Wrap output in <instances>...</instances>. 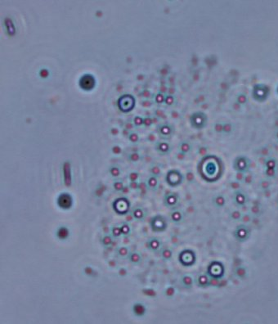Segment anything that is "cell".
Wrapping results in <instances>:
<instances>
[{"mask_svg": "<svg viewBox=\"0 0 278 324\" xmlns=\"http://www.w3.org/2000/svg\"><path fill=\"white\" fill-rule=\"evenodd\" d=\"M219 162L214 156H211L205 157L202 166V173L205 176L206 180H214L217 174L219 173Z\"/></svg>", "mask_w": 278, "mask_h": 324, "instance_id": "cell-1", "label": "cell"}, {"mask_svg": "<svg viewBox=\"0 0 278 324\" xmlns=\"http://www.w3.org/2000/svg\"><path fill=\"white\" fill-rule=\"evenodd\" d=\"M178 259L182 265L185 267H191L194 265L196 261V254L193 250L187 249L180 253Z\"/></svg>", "mask_w": 278, "mask_h": 324, "instance_id": "cell-2", "label": "cell"}, {"mask_svg": "<svg viewBox=\"0 0 278 324\" xmlns=\"http://www.w3.org/2000/svg\"><path fill=\"white\" fill-rule=\"evenodd\" d=\"M191 126L196 129H202L205 128L207 124V116L202 111L195 112L190 118Z\"/></svg>", "mask_w": 278, "mask_h": 324, "instance_id": "cell-3", "label": "cell"}, {"mask_svg": "<svg viewBox=\"0 0 278 324\" xmlns=\"http://www.w3.org/2000/svg\"><path fill=\"white\" fill-rule=\"evenodd\" d=\"M150 227L152 231L155 232H162L165 231L168 227L167 220L164 216L158 214L154 216L150 220Z\"/></svg>", "mask_w": 278, "mask_h": 324, "instance_id": "cell-4", "label": "cell"}, {"mask_svg": "<svg viewBox=\"0 0 278 324\" xmlns=\"http://www.w3.org/2000/svg\"><path fill=\"white\" fill-rule=\"evenodd\" d=\"M208 274L211 277L219 279L224 274V266L219 261H213L208 268Z\"/></svg>", "mask_w": 278, "mask_h": 324, "instance_id": "cell-5", "label": "cell"}, {"mask_svg": "<svg viewBox=\"0 0 278 324\" xmlns=\"http://www.w3.org/2000/svg\"><path fill=\"white\" fill-rule=\"evenodd\" d=\"M130 207V203L125 197L116 199L113 202L114 210L120 215H124L127 213Z\"/></svg>", "mask_w": 278, "mask_h": 324, "instance_id": "cell-6", "label": "cell"}, {"mask_svg": "<svg viewBox=\"0 0 278 324\" xmlns=\"http://www.w3.org/2000/svg\"><path fill=\"white\" fill-rule=\"evenodd\" d=\"M183 176L178 170L173 169L168 171L166 175V182L171 187H177L183 183Z\"/></svg>", "mask_w": 278, "mask_h": 324, "instance_id": "cell-7", "label": "cell"}, {"mask_svg": "<svg viewBox=\"0 0 278 324\" xmlns=\"http://www.w3.org/2000/svg\"><path fill=\"white\" fill-rule=\"evenodd\" d=\"M57 206L62 210H70L73 206V198L69 193L63 192L60 194L57 200Z\"/></svg>", "mask_w": 278, "mask_h": 324, "instance_id": "cell-8", "label": "cell"}, {"mask_svg": "<svg viewBox=\"0 0 278 324\" xmlns=\"http://www.w3.org/2000/svg\"><path fill=\"white\" fill-rule=\"evenodd\" d=\"M233 236H234L235 239L239 242H245L248 239L249 236L248 227H246L245 225H239L233 232Z\"/></svg>", "mask_w": 278, "mask_h": 324, "instance_id": "cell-9", "label": "cell"}, {"mask_svg": "<svg viewBox=\"0 0 278 324\" xmlns=\"http://www.w3.org/2000/svg\"><path fill=\"white\" fill-rule=\"evenodd\" d=\"M248 164H249L248 161L245 156H239L235 159L234 162H233V168L237 172H243L244 173L248 168Z\"/></svg>", "mask_w": 278, "mask_h": 324, "instance_id": "cell-10", "label": "cell"}, {"mask_svg": "<svg viewBox=\"0 0 278 324\" xmlns=\"http://www.w3.org/2000/svg\"><path fill=\"white\" fill-rule=\"evenodd\" d=\"M179 197L175 193H169L165 196L164 198V204L169 209H173L178 204Z\"/></svg>", "mask_w": 278, "mask_h": 324, "instance_id": "cell-11", "label": "cell"}, {"mask_svg": "<svg viewBox=\"0 0 278 324\" xmlns=\"http://www.w3.org/2000/svg\"><path fill=\"white\" fill-rule=\"evenodd\" d=\"M134 106V99L131 96H124L120 100V107L124 111H128L133 109Z\"/></svg>", "mask_w": 278, "mask_h": 324, "instance_id": "cell-12", "label": "cell"}, {"mask_svg": "<svg viewBox=\"0 0 278 324\" xmlns=\"http://www.w3.org/2000/svg\"><path fill=\"white\" fill-rule=\"evenodd\" d=\"M132 310L133 314L135 316L138 317V318H141V317H143L146 313V307L145 305H143V303H140V302H137L135 303L132 307Z\"/></svg>", "mask_w": 278, "mask_h": 324, "instance_id": "cell-13", "label": "cell"}, {"mask_svg": "<svg viewBox=\"0 0 278 324\" xmlns=\"http://www.w3.org/2000/svg\"><path fill=\"white\" fill-rule=\"evenodd\" d=\"M233 200H234V202L236 206H243L245 205L247 198H246V196H245L244 192H242L241 191H235Z\"/></svg>", "mask_w": 278, "mask_h": 324, "instance_id": "cell-14", "label": "cell"}, {"mask_svg": "<svg viewBox=\"0 0 278 324\" xmlns=\"http://www.w3.org/2000/svg\"><path fill=\"white\" fill-rule=\"evenodd\" d=\"M196 285L199 287H207L210 286V276L208 274H200L196 279Z\"/></svg>", "mask_w": 278, "mask_h": 324, "instance_id": "cell-15", "label": "cell"}, {"mask_svg": "<svg viewBox=\"0 0 278 324\" xmlns=\"http://www.w3.org/2000/svg\"><path fill=\"white\" fill-rule=\"evenodd\" d=\"M212 202L217 209H222L226 206V199L222 194H218L213 197Z\"/></svg>", "mask_w": 278, "mask_h": 324, "instance_id": "cell-16", "label": "cell"}, {"mask_svg": "<svg viewBox=\"0 0 278 324\" xmlns=\"http://www.w3.org/2000/svg\"><path fill=\"white\" fill-rule=\"evenodd\" d=\"M56 235L58 237V239L65 241L70 237V230L69 228L66 226H62L59 227L56 232Z\"/></svg>", "mask_w": 278, "mask_h": 324, "instance_id": "cell-17", "label": "cell"}, {"mask_svg": "<svg viewBox=\"0 0 278 324\" xmlns=\"http://www.w3.org/2000/svg\"><path fill=\"white\" fill-rule=\"evenodd\" d=\"M93 85H94V80L92 76L86 75L81 79V86L84 89H90L93 87Z\"/></svg>", "mask_w": 278, "mask_h": 324, "instance_id": "cell-18", "label": "cell"}, {"mask_svg": "<svg viewBox=\"0 0 278 324\" xmlns=\"http://www.w3.org/2000/svg\"><path fill=\"white\" fill-rule=\"evenodd\" d=\"M147 246H148V248L150 250H152V251H157L161 247V242L160 241V239L154 237V238H151V239L148 241Z\"/></svg>", "mask_w": 278, "mask_h": 324, "instance_id": "cell-19", "label": "cell"}, {"mask_svg": "<svg viewBox=\"0 0 278 324\" xmlns=\"http://www.w3.org/2000/svg\"><path fill=\"white\" fill-rule=\"evenodd\" d=\"M170 218L173 223L175 224H178V223H181L182 221L183 220V218H184V215L182 211H180L178 210H173L172 213H171V215H170Z\"/></svg>", "mask_w": 278, "mask_h": 324, "instance_id": "cell-20", "label": "cell"}, {"mask_svg": "<svg viewBox=\"0 0 278 324\" xmlns=\"http://www.w3.org/2000/svg\"><path fill=\"white\" fill-rule=\"evenodd\" d=\"M145 212H144V210L142 209V208H140V207H138V208H135V209H133V212H132V216L133 218L135 219V220H143V219L145 218Z\"/></svg>", "mask_w": 278, "mask_h": 324, "instance_id": "cell-21", "label": "cell"}, {"mask_svg": "<svg viewBox=\"0 0 278 324\" xmlns=\"http://www.w3.org/2000/svg\"><path fill=\"white\" fill-rule=\"evenodd\" d=\"M182 284L185 288H191L194 284V279L190 275H184L181 279Z\"/></svg>", "mask_w": 278, "mask_h": 324, "instance_id": "cell-22", "label": "cell"}, {"mask_svg": "<svg viewBox=\"0 0 278 324\" xmlns=\"http://www.w3.org/2000/svg\"><path fill=\"white\" fill-rule=\"evenodd\" d=\"M128 259L133 265H138L142 261V256L138 252H132L128 254Z\"/></svg>", "mask_w": 278, "mask_h": 324, "instance_id": "cell-23", "label": "cell"}, {"mask_svg": "<svg viewBox=\"0 0 278 324\" xmlns=\"http://www.w3.org/2000/svg\"><path fill=\"white\" fill-rule=\"evenodd\" d=\"M157 151L162 155H165L168 153V151H170V147L167 143H159L156 146Z\"/></svg>", "mask_w": 278, "mask_h": 324, "instance_id": "cell-24", "label": "cell"}, {"mask_svg": "<svg viewBox=\"0 0 278 324\" xmlns=\"http://www.w3.org/2000/svg\"><path fill=\"white\" fill-rule=\"evenodd\" d=\"M161 257L165 260H170L173 257V251L169 248H165L161 251Z\"/></svg>", "mask_w": 278, "mask_h": 324, "instance_id": "cell-25", "label": "cell"}, {"mask_svg": "<svg viewBox=\"0 0 278 324\" xmlns=\"http://www.w3.org/2000/svg\"><path fill=\"white\" fill-rule=\"evenodd\" d=\"M147 186L151 189H155L158 186V179L155 176H150L147 180Z\"/></svg>", "mask_w": 278, "mask_h": 324, "instance_id": "cell-26", "label": "cell"}, {"mask_svg": "<svg viewBox=\"0 0 278 324\" xmlns=\"http://www.w3.org/2000/svg\"><path fill=\"white\" fill-rule=\"evenodd\" d=\"M117 254H119V256H120L121 258H125V257H128V254H130V253H129V250L128 249V247H120L118 248Z\"/></svg>", "mask_w": 278, "mask_h": 324, "instance_id": "cell-27", "label": "cell"}, {"mask_svg": "<svg viewBox=\"0 0 278 324\" xmlns=\"http://www.w3.org/2000/svg\"><path fill=\"white\" fill-rule=\"evenodd\" d=\"M235 275L239 278H244L246 275V270L244 267H238L235 270Z\"/></svg>", "mask_w": 278, "mask_h": 324, "instance_id": "cell-28", "label": "cell"}, {"mask_svg": "<svg viewBox=\"0 0 278 324\" xmlns=\"http://www.w3.org/2000/svg\"><path fill=\"white\" fill-rule=\"evenodd\" d=\"M241 217L242 214L239 210H232L230 214V218L231 220H240V219H241Z\"/></svg>", "mask_w": 278, "mask_h": 324, "instance_id": "cell-29", "label": "cell"}, {"mask_svg": "<svg viewBox=\"0 0 278 324\" xmlns=\"http://www.w3.org/2000/svg\"><path fill=\"white\" fill-rule=\"evenodd\" d=\"M191 146L189 143L184 142V143H181V145H180V151H181V152L184 153V154L189 152L191 151Z\"/></svg>", "mask_w": 278, "mask_h": 324, "instance_id": "cell-30", "label": "cell"}, {"mask_svg": "<svg viewBox=\"0 0 278 324\" xmlns=\"http://www.w3.org/2000/svg\"><path fill=\"white\" fill-rule=\"evenodd\" d=\"M112 242H113V239L110 235L104 236L102 239V243L104 247H110V245L112 244Z\"/></svg>", "mask_w": 278, "mask_h": 324, "instance_id": "cell-31", "label": "cell"}, {"mask_svg": "<svg viewBox=\"0 0 278 324\" xmlns=\"http://www.w3.org/2000/svg\"><path fill=\"white\" fill-rule=\"evenodd\" d=\"M232 129H233V127H232V125L231 123H224L223 124V133H224L225 134L231 133L232 132Z\"/></svg>", "mask_w": 278, "mask_h": 324, "instance_id": "cell-32", "label": "cell"}, {"mask_svg": "<svg viewBox=\"0 0 278 324\" xmlns=\"http://www.w3.org/2000/svg\"><path fill=\"white\" fill-rule=\"evenodd\" d=\"M165 295L168 298H171L175 295V288L173 287H168L165 291Z\"/></svg>", "mask_w": 278, "mask_h": 324, "instance_id": "cell-33", "label": "cell"}, {"mask_svg": "<svg viewBox=\"0 0 278 324\" xmlns=\"http://www.w3.org/2000/svg\"><path fill=\"white\" fill-rule=\"evenodd\" d=\"M160 132L162 135L168 136V135L170 134V133H171V129H170V127H168V125H163L162 127H160Z\"/></svg>", "mask_w": 278, "mask_h": 324, "instance_id": "cell-34", "label": "cell"}, {"mask_svg": "<svg viewBox=\"0 0 278 324\" xmlns=\"http://www.w3.org/2000/svg\"><path fill=\"white\" fill-rule=\"evenodd\" d=\"M121 232H122V235H128L130 232H131V229H130V227L128 224H124L120 227Z\"/></svg>", "mask_w": 278, "mask_h": 324, "instance_id": "cell-35", "label": "cell"}, {"mask_svg": "<svg viewBox=\"0 0 278 324\" xmlns=\"http://www.w3.org/2000/svg\"><path fill=\"white\" fill-rule=\"evenodd\" d=\"M112 235L115 237H118L122 235L120 227H115V228H113V229H112Z\"/></svg>", "mask_w": 278, "mask_h": 324, "instance_id": "cell-36", "label": "cell"}, {"mask_svg": "<svg viewBox=\"0 0 278 324\" xmlns=\"http://www.w3.org/2000/svg\"><path fill=\"white\" fill-rule=\"evenodd\" d=\"M114 188H115V189L116 191H122L124 189V185L122 184V182L118 181V182H115L114 184Z\"/></svg>", "mask_w": 278, "mask_h": 324, "instance_id": "cell-37", "label": "cell"}, {"mask_svg": "<svg viewBox=\"0 0 278 324\" xmlns=\"http://www.w3.org/2000/svg\"><path fill=\"white\" fill-rule=\"evenodd\" d=\"M223 124H222V123H216L215 125H214V130H215V132L219 133H223Z\"/></svg>", "mask_w": 278, "mask_h": 324, "instance_id": "cell-38", "label": "cell"}, {"mask_svg": "<svg viewBox=\"0 0 278 324\" xmlns=\"http://www.w3.org/2000/svg\"><path fill=\"white\" fill-rule=\"evenodd\" d=\"M129 159H130V161L133 162L138 161L139 160H140V155H139L138 153H133V154L130 155Z\"/></svg>", "mask_w": 278, "mask_h": 324, "instance_id": "cell-39", "label": "cell"}, {"mask_svg": "<svg viewBox=\"0 0 278 324\" xmlns=\"http://www.w3.org/2000/svg\"><path fill=\"white\" fill-rule=\"evenodd\" d=\"M236 100H237L238 103H240V104H244V103H245V102H246V97H245V95H244V94H239V95L237 96V98H236Z\"/></svg>", "mask_w": 278, "mask_h": 324, "instance_id": "cell-40", "label": "cell"}, {"mask_svg": "<svg viewBox=\"0 0 278 324\" xmlns=\"http://www.w3.org/2000/svg\"><path fill=\"white\" fill-rule=\"evenodd\" d=\"M151 173H152L154 176H158L160 173V167H158V166H154V167H152L151 168Z\"/></svg>", "mask_w": 278, "mask_h": 324, "instance_id": "cell-41", "label": "cell"}, {"mask_svg": "<svg viewBox=\"0 0 278 324\" xmlns=\"http://www.w3.org/2000/svg\"><path fill=\"white\" fill-rule=\"evenodd\" d=\"M110 173H111V174H112V176L117 177L120 175V170L119 168L114 167V168H112L111 170H110Z\"/></svg>", "mask_w": 278, "mask_h": 324, "instance_id": "cell-42", "label": "cell"}, {"mask_svg": "<svg viewBox=\"0 0 278 324\" xmlns=\"http://www.w3.org/2000/svg\"><path fill=\"white\" fill-rule=\"evenodd\" d=\"M129 178L132 182H136L137 179L138 178V173H135V172H133V173H130L129 175Z\"/></svg>", "mask_w": 278, "mask_h": 324, "instance_id": "cell-43", "label": "cell"}, {"mask_svg": "<svg viewBox=\"0 0 278 324\" xmlns=\"http://www.w3.org/2000/svg\"><path fill=\"white\" fill-rule=\"evenodd\" d=\"M187 179L188 182H192L194 180V174L191 172H187Z\"/></svg>", "mask_w": 278, "mask_h": 324, "instance_id": "cell-44", "label": "cell"}, {"mask_svg": "<svg viewBox=\"0 0 278 324\" xmlns=\"http://www.w3.org/2000/svg\"><path fill=\"white\" fill-rule=\"evenodd\" d=\"M129 139H130V141L133 142V143H136V142H138V136L136 133H133V134H131L130 137H129Z\"/></svg>", "mask_w": 278, "mask_h": 324, "instance_id": "cell-45", "label": "cell"}, {"mask_svg": "<svg viewBox=\"0 0 278 324\" xmlns=\"http://www.w3.org/2000/svg\"><path fill=\"white\" fill-rule=\"evenodd\" d=\"M230 187L232 189H238V188L240 187V185L238 184V182H234V181H231L230 183Z\"/></svg>", "mask_w": 278, "mask_h": 324, "instance_id": "cell-46", "label": "cell"}, {"mask_svg": "<svg viewBox=\"0 0 278 324\" xmlns=\"http://www.w3.org/2000/svg\"><path fill=\"white\" fill-rule=\"evenodd\" d=\"M165 102L168 105H171L173 103V97L172 96H168L166 98H165Z\"/></svg>", "mask_w": 278, "mask_h": 324, "instance_id": "cell-47", "label": "cell"}, {"mask_svg": "<svg viewBox=\"0 0 278 324\" xmlns=\"http://www.w3.org/2000/svg\"><path fill=\"white\" fill-rule=\"evenodd\" d=\"M244 178V174H243V172H237V175L236 176V178L237 179V181H241Z\"/></svg>", "mask_w": 278, "mask_h": 324, "instance_id": "cell-48", "label": "cell"}, {"mask_svg": "<svg viewBox=\"0 0 278 324\" xmlns=\"http://www.w3.org/2000/svg\"><path fill=\"white\" fill-rule=\"evenodd\" d=\"M134 122H135V124L137 125H141L143 124V120L141 117H136L135 120H134Z\"/></svg>", "mask_w": 278, "mask_h": 324, "instance_id": "cell-49", "label": "cell"}, {"mask_svg": "<svg viewBox=\"0 0 278 324\" xmlns=\"http://www.w3.org/2000/svg\"><path fill=\"white\" fill-rule=\"evenodd\" d=\"M164 100H165V97L161 95V94H159V95H157V97H156V102H157V103H162Z\"/></svg>", "mask_w": 278, "mask_h": 324, "instance_id": "cell-50", "label": "cell"}, {"mask_svg": "<svg viewBox=\"0 0 278 324\" xmlns=\"http://www.w3.org/2000/svg\"><path fill=\"white\" fill-rule=\"evenodd\" d=\"M119 273H120V276H125V275L127 274V270L125 269H121L119 271Z\"/></svg>", "mask_w": 278, "mask_h": 324, "instance_id": "cell-51", "label": "cell"}, {"mask_svg": "<svg viewBox=\"0 0 278 324\" xmlns=\"http://www.w3.org/2000/svg\"><path fill=\"white\" fill-rule=\"evenodd\" d=\"M144 124L146 125H150L151 124V120H150V118H146V119L144 120Z\"/></svg>", "mask_w": 278, "mask_h": 324, "instance_id": "cell-52", "label": "cell"}, {"mask_svg": "<svg viewBox=\"0 0 278 324\" xmlns=\"http://www.w3.org/2000/svg\"><path fill=\"white\" fill-rule=\"evenodd\" d=\"M131 188L136 189L138 188V184H137V182H131Z\"/></svg>", "mask_w": 278, "mask_h": 324, "instance_id": "cell-53", "label": "cell"}]
</instances>
